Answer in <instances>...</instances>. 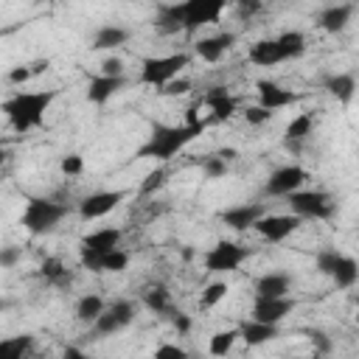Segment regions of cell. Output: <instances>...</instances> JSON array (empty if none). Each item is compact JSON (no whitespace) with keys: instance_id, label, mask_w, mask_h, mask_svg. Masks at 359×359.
<instances>
[{"instance_id":"28","label":"cell","mask_w":359,"mask_h":359,"mask_svg":"<svg viewBox=\"0 0 359 359\" xmlns=\"http://www.w3.org/2000/svg\"><path fill=\"white\" fill-rule=\"evenodd\" d=\"M325 90L339 101V104H351L356 95V79L353 73H334L325 79Z\"/></svg>"},{"instance_id":"25","label":"cell","mask_w":359,"mask_h":359,"mask_svg":"<svg viewBox=\"0 0 359 359\" xmlns=\"http://www.w3.org/2000/svg\"><path fill=\"white\" fill-rule=\"evenodd\" d=\"M247 59L252 65H258V67H275V65H280V53H278L275 36H266V39L252 42L250 50H247Z\"/></svg>"},{"instance_id":"12","label":"cell","mask_w":359,"mask_h":359,"mask_svg":"<svg viewBox=\"0 0 359 359\" xmlns=\"http://www.w3.org/2000/svg\"><path fill=\"white\" fill-rule=\"evenodd\" d=\"M297 227H300V219L292 216V213H269V216L264 213V216L255 222L258 236H261L264 241H269V244H280V241H286Z\"/></svg>"},{"instance_id":"15","label":"cell","mask_w":359,"mask_h":359,"mask_svg":"<svg viewBox=\"0 0 359 359\" xmlns=\"http://www.w3.org/2000/svg\"><path fill=\"white\" fill-rule=\"evenodd\" d=\"M292 309H294V300L292 297H272V300L255 297V303H252V320L255 323H266V325H278L286 314H292Z\"/></svg>"},{"instance_id":"36","label":"cell","mask_w":359,"mask_h":359,"mask_svg":"<svg viewBox=\"0 0 359 359\" xmlns=\"http://www.w3.org/2000/svg\"><path fill=\"white\" fill-rule=\"evenodd\" d=\"M126 266H129V252H126V250H121V247H115L112 252H107V255H104V261H101L98 272H123Z\"/></svg>"},{"instance_id":"43","label":"cell","mask_w":359,"mask_h":359,"mask_svg":"<svg viewBox=\"0 0 359 359\" xmlns=\"http://www.w3.org/2000/svg\"><path fill=\"white\" fill-rule=\"evenodd\" d=\"M101 76H123V59L121 56H107L101 62Z\"/></svg>"},{"instance_id":"23","label":"cell","mask_w":359,"mask_h":359,"mask_svg":"<svg viewBox=\"0 0 359 359\" xmlns=\"http://www.w3.org/2000/svg\"><path fill=\"white\" fill-rule=\"evenodd\" d=\"M311 129H314V115H311V112H300V115H294V118L286 123V132H283V143H286V149L297 151V149L306 143V137L311 135Z\"/></svg>"},{"instance_id":"21","label":"cell","mask_w":359,"mask_h":359,"mask_svg":"<svg viewBox=\"0 0 359 359\" xmlns=\"http://www.w3.org/2000/svg\"><path fill=\"white\" fill-rule=\"evenodd\" d=\"M289 289H292V278L286 272H266L255 280V297H289Z\"/></svg>"},{"instance_id":"38","label":"cell","mask_w":359,"mask_h":359,"mask_svg":"<svg viewBox=\"0 0 359 359\" xmlns=\"http://www.w3.org/2000/svg\"><path fill=\"white\" fill-rule=\"evenodd\" d=\"M241 115H244V121H247L250 126H264V123H269V121H272V115H275V112H269V109H264L261 104H255V107H247Z\"/></svg>"},{"instance_id":"14","label":"cell","mask_w":359,"mask_h":359,"mask_svg":"<svg viewBox=\"0 0 359 359\" xmlns=\"http://www.w3.org/2000/svg\"><path fill=\"white\" fill-rule=\"evenodd\" d=\"M261 216H264V205H261V202L233 205V208H227V210L219 213V219H222L230 230H236V233H244V230L255 227V222H258Z\"/></svg>"},{"instance_id":"16","label":"cell","mask_w":359,"mask_h":359,"mask_svg":"<svg viewBox=\"0 0 359 359\" xmlns=\"http://www.w3.org/2000/svg\"><path fill=\"white\" fill-rule=\"evenodd\" d=\"M236 45V34L233 31H219V34H210V36H202L194 50L202 62H219L230 48Z\"/></svg>"},{"instance_id":"45","label":"cell","mask_w":359,"mask_h":359,"mask_svg":"<svg viewBox=\"0 0 359 359\" xmlns=\"http://www.w3.org/2000/svg\"><path fill=\"white\" fill-rule=\"evenodd\" d=\"M168 320H171V325L180 331V334H188L191 331V317L185 314V311H180V309H174L171 314H168Z\"/></svg>"},{"instance_id":"31","label":"cell","mask_w":359,"mask_h":359,"mask_svg":"<svg viewBox=\"0 0 359 359\" xmlns=\"http://www.w3.org/2000/svg\"><path fill=\"white\" fill-rule=\"evenodd\" d=\"M39 275H42L45 283H50V286H59V289H67V286H70V272H67V266L62 264V258H45L42 266H39Z\"/></svg>"},{"instance_id":"1","label":"cell","mask_w":359,"mask_h":359,"mask_svg":"<svg viewBox=\"0 0 359 359\" xmlns=\"http://www.w3.org/2000/svg\"><path fill=\"white\" fill-rule=\"evenodd\" d=\"M210 121H194V123H151V132L149 137L143 140V146L137 149L135 157L140 160H157V163H168L174 160L188 143H194L205 129H208Z\"/></svg>"},{"instance_id":"4","label":"cell","mask_w":359,"mask_h":359,"mask_svg":"<svg viewBox=\"0 0 359 359\" xmlns=\"http://www.w3.org/2000/svg\"><path fill=\"white\" fill-rule=\"evenodd\" d=\"M188 65H191V56L182 53V50L180 53H165V56H146V59H140V76H137V81L146 84V87L163 90Z\"/></svg>"},{"instance_id":"49","label":"cell","mask_w":359,"mask_h":359,"mask_svg":"<svg viewBox=\"0 0 359 359\" xmlns=\"http://www.w3.org/2000/svg\"><path fill=\"white\" fill-rule=\"evenodd\" d=\"M297 359H328V356H317V353H314V356H297Z\"/></svg>"},{"instance_id":"10","label":"cell","mask_w":359,"mask_h":359,"mask_svg":"<svg viewBox=\"0 0 359 359\" xmlns=\"http://www.w3.org/2000/svg\"><path fill=\"white\" fill-rule=\"evenodd\" d=\"M309 180V171L303 168V165H280V168H275L272 174H269V180L264 182V194L266 196H289V194H294V191H300L303 188V182Z\"/></svg>"},{"instance_id":"44","label":"cell","mask_w":359,"mask_h":359,"mask_svg":"<svg viewBox=\"0 0 359 359\" xmlns=\"http://www.w3.org/2000/svg\"><path fill=\"white\" fill-rule=\"evenodd\" d=\"M188 90H191V79H180V76H177V79L168 81L160 93H163V95H185Z\"/></svg>"},{"instance_id":"34","label":"cell","mask_w":359,"mask_h":359,"mask_svg":"<svg viewBox=\"0 0 359 359\" xmlns=\"http://www.w3.org/2000/svg\"><path fill=\"white\" fill-rule=\"evenodd\" d=\"M165 182H168V168H165V165H157V168H151V171L143 177V182H140L137 191H140L143 196H151V194H157Z\"/></svg>"},{"instance_id":"40","label":"cell","mask_w":359,"mask_h":359,"mask_svg":"<svg viewBox=\"0 0 359 359\" xmlns=\"http://www.w3.org/2000/svg\"><path fill=\"white\" fill-rule=\"evenodd\" d=\"M59 168L65 177H79L84 171V160H81V154H65L59 160Z\"/></svg>"},{"instance_id":"6","label":"cell","mask_w":359,"mask_h":359,"mask_svg":"<svg viewBox=\"0 0 359 359\" xmlns=\"http://www.w3.org/2000/svg\"><path fill=\"white\" fill-rule=\"evenodd\" d=\"M286 205L292 216L303 219H331L334 216V199L328 191H294L286 196Z\"/></svg>"},{"instance_id":"17","label":"cell","mask_w":359,"mask_h":359,"mask_svg":"<svg viewBox=\"0 0 359 359\" xmlns=\"http://www.w3.org/2000/svg\"><path fill=\"white\" fill-rule=\"evenodd\" d=\"M126 87V76H93L87 84V101L95 107H104L112 95H118Z\"/></svg>"},{"instance_id":"11","label":"cell","mask_w":359,"mask_h":359,"mask_svg":"<svg viewBox=\"0 0 359 359\" xmlns=\"http://www.w3.org/2000/svg\"><path fill=\"white\" fill-rule=\"evenodd\" d=\"M123 199H126V191H95V194H87V196L79 202V216H81L84 222L104 219V216L112 213Z\"/></svg>"},{"instance_id":"18","label":"cell","mask_w":359,"mask_h":359,"mask_svg":"<svg viewBox=\"0 0 359 359\" xmlns=\"http://www.w3.org/2000/svg\"><path fill=\"white\" fill-rule=\"evenodd\" d=\"M154 31L160 36L182 34V3H160L154 17Z\"/></svg>"},{"instance_id":"29","label":"cell","mask_w":359,"mask_h":359,"mask_svg":"<svg viewBox=\"0 0 359 359\" xmlns=\"http://www.w3.org/2000/svg\"><path fill=\"white\" fill-rule=\"evenodd\" d=\"M328 278L337 283V289H353L356 280H359V264H356V258H351V255L342 252L339 261H337V266H334V272Z\"/></svg>"},{"instance_id":"3","label":"cell","mask_w":359,"mask_h":359,"mask_svg":"<svg viewBox=\"0 0 359 359\" xmlns=\"http://www.w3.org/2000/svg\"><path fill=\"white\" fill-rule=\"evenodd\" d=\"M67 216V205L65 202H56V199H45V196H31L22 208V216H20V224L31 233V236H48L53 233L62 219Z\"/></svg>"},{"instance_id":"9","label":"cell","mask_w":359,"mask_h":359,"mask_svg":"<svg viewBox=\"0 0 359 359\" xmlns=\"http://www.w3.org/2000/svg\"><path fill=\"white\" fill-rule=\"evenodd\" d=\"M132 320H135V303L132 300H112L101 311V317L93 323V331L98 337H112V334L123 331L126 325H132Z\"/></svg>"},{"instance_id":"27","label":"cell","mask_w":359,"mask_h":359,"mask_svg":"<svg viewBox=\"0 0 359 359\" xmlns=\"http://www.w3.org/2000/svg\"><path fill=\"white\" fill-rule=\"evenodd\" d=\"M143 306L151 311V314H160V317H168L174 311V300H171V292L157 283V286H149L143 292Z\"/></svg>"},{"instance_id":"42","label":"cell","mask_w":359,"mask_h":359,"mask_svg":"<svg viewBox=\"0 0 359 359\" xmlns=\"http://www.w3.org/2000/svg\"><path fill=\"white\" fill-rule=\"evenodd\" d=\"M151 359H191V353H188L185 348L174 345V342H165V345H160V348L154 351Z\"/></svg>"},{"instance_id":"32","label":"cell","mask_w":359,"mask_h":359,"mask_svg":"<svg viewBox=\"0 0 359 359\" xmlns=\"http://www.w3.org/2000/svg\"><path fill=\"white\" fill-rule=\"evenodd\" d=\"M107 309V303H104V297L101 294H81L79 297V303H76V320L79 323H95L98 317H101V311Z\"/></svg>"},{"instance_id":"35","label":"cell","mask_w":359,"mask_h":359,"mask_svg":"<svg viewBox=\"0 0 359 359\" xmlns=\"http://www.w3.org/2000/svg\"><path fill=\"white\" fill-rule=\"evenodd\" d=\"M227 292H230V286H227L224 280H213V283L205 286V292H202V297H199V306H202V309H213L216 303H222V300L227 297Z\"/></svg>"},{"instance_id":"8","label":"cell","mask_w":359,"mask_h":359,"mask_svg":"<svg viewBox=\"0 0 359 359\" xmlns=\"http://www.w3.org/2000/svg\"><path fill=\"white\" fill-rule=\"evenodd\" d=\"M227 8L224 0H185L182 3V34H196L202 25H210Z\"/></svg>"},{"instance_id":"7","label":"cell","mask_w":359,"mask_h":359,"mask_svg":"<svg viewBox=\"0 0 359 359\" xmlns=\"http://www.w3.org/2000/svg\"><path fill=\"white\" fill-rule=\"evenodd\" d=\"M252 255L250 247L238 244V241H216L208 252H205V269L208 272H236L247 258Z\"/></svg>"},{"instance_id":"39","label":"cell","mask_w":359,"mask_h":359,"mask_svg":"<svg viewBox=\"0 0 359 359\" xmlns=\"http://www.w3.org/2000/svg\"><path fill=\"white\" fill-rule=\"evenodd\" d=\"M20 261H22V247H17V244L0 247V269H14Z\"/></svg>"},{"instance_id":"20","label":"cell","mask_w":359,"mask_h":359,"mask_svg":"<svg viewBox=\"0 0 359 359\" xmlns=\"http://www.w3.org/2000/svg\"><path fill=\"white\" fill-rule=\"evenodd\" d=\"M129 36H132L129 28H123V25H118V22H107V25H101V28L93 34V45H90V48H93V50H112V48L126 45Z\"/></svg>"},{"instance_id":"30","label":"cell","mask_w":359,"mask_h":359,"mask_svg":"<svg viewBox=\"0 0 359 359\" xmlns=\"http://www.w3.org/2000/svg\"><path fill=\"white\" fill-rule=\"evenodd\" d=\"M34 348L31 334H17V337H3L0 339V359H25Z\"/></svg>"},{"instance_id":"2","label":"cell","mask_w":359,"mask_h":359,"mask_svg":"<svg viewBox=\"0 0 359 359\" xmlns=\"http://www.w3.org/2000/svg\"><path fill=\"white\" fill-rule=\"evenodd\" d=\"M59 90H34V93H22L17 90L14 95H8L0 109L8 121V126L20 135L31 132V129H39L45 123V112L50 109V104L56 101Z\"/></svg>"},{"instance_id":"13","label":"cell","mask_w":359,"mask_h":359,"mask_svg":"<svg viewBox=\"0 0 359 359\" xmlns=\"http://www.w3.org/2000/svg\"><path fill=\"white\" fill-rule=\"evenodd\" d=\"M255 90H258V104L264 109H269V112L292 107V104L300 101V93H292V90H286V87H280L278 81H269V79H258Z\"/></svg>"},{"instance_id":"22","label":"cell","mask_w":359,"mask_h":359,"mask_svg":"<svg viewBox=\"0 0 359 359\" xmlns=\"http://www.w3.org/2000/svg\"><path fill=\"white\" fill-rule=\"evenodd\" d=\"M202 104L213 112V121H227L236 112V98L230 95L227 87H210L208 95L202 98Z\"/></svg>"},{"instance_id":"46","label":"cell","mask_w":359,"mask_h":359,"mask_svg":"<svg viewBox=\"0 0 359 359\" xmlns=\"http://www.w3.org/2000/svg\"><path fill=\"white\" fill-rule=\"evenodd\" d=\"M34 76V70H28V67H14L11 73H8V81L11 84H20V81H28Z\"/></svg>"},{"instance_id":"5","label":"cell","mask_w":359,"mask_h":359,"mask_svg":"<svg viewBox=\"0 0 359 359\" xmlns=\"http://www.w3.org/2000/svg\"><path fill=\"white\" fill-rule=\"evenodd\" d=\"M118 244H121V230H118V227L93 230V233H87V236L79 241V264H81L84 269H90V272H98L104 255L112 252Z\"/></svg>"},{"instance_id":"33","label":"cell","mask_w":359,"mask_h":359,"mask_svg":"<svg viewBox=\"0 0 359 359\" xmlns=\"http://www.w3.org/2000/svg\"><path fill=\"white\" fill-rule=\"evenodd\" d=\"M236 339H238V328H224V331H216V334L210 337V342H208L210 356H227V353L233 351Z\"/></svg>"},{"instance_id":"48","label":"cell","mask_w":359,"mask_h":359,"mask_svg":"<svg viewBox=\"0 0 359 359\" xmlns=\"http://www.w3.org/2000/svg\"><path fill=\"white\" fill-rule=\"evenodd\" d=\"M6 157H8V151L0 146V168H3V163H6Z\"/></svg>"},{"instance_id":"19","label":"cell","mask_w":359,"mask_h":359,"mask_svg":"<svg viewBox=\"0 0 359 359\" xmlns=\"http://www.w3.org/2000/svg\"><path fill=\"white\" fill-rule=\"evenodd\" d=\"M351 17H353V6L351 3H337V6H325L317 14V25L323 31H328V34H339V31L348 28Z\"/></svg>"},{"instance_id":"26","label":"cell","mask_w":359,"mask_h":359,"mask_svg":"<svg viewBox=\"0 0 359 359\" xmlns=\"http://www.w3.org/2000/svg\"><path fill=\"white\" fill-rule=\"evenodd\" d=\"M275 42H278L280 62H292V59H300L306 53V34L303 31H283L275 36Z\"/></svg>"},{"instance_id":"41","label":"cell","mask_w":359,"mask_h":359,"mask_svg":"<svg viewBox=\"0 0 359 359\" xmlns=\"http://www.w3.org/2000/svg\"><path fill=\"white\" fill-rule=\"evenodd\" d=\"M309 339H311V345H314V353H317V356H328V353H331V348H334V342L328 339V334H325V331H320V328L309 331Z\"/></svg>"},{"instance_id":"24","label":"cell","mask_w":359,"mask_h":359,"mask_svg":"<svg viewBox=\"0 0 359 359\" xmlns=\"http://www.w3.org/2000/svg\"><path fill=\"white\" fill-rule=\"evenodd\" d=\"M278 334H280L278 325H266V323H255V320H244V323L238 325V339H244V342L252 345V348L278 339Z\"/></svg>"},{"instance_id":"47","label":"cell","mask_w":359,"mask_h":359,"mask_svg":"<svg viewBox=\"0 0 359 359\" xmlns=\"http://www.w3.org/2000/svg\"><path fill=\"white\" fill-rule=\"evenodd\" d=\"M62 359H95V356L84 353V351H81V348H76V345H67V348L62 351Z\"/></svg>"},{"instance_id":"37","label":"cell","mask_w":359,"mask_h":359,"mask_svg":"<svg viewBox=\"0 0 359 359\" xmlns=\"http://www.w3.org/2000/svg\"><path fill=\"white\" fill-rule=\"evenodd\" d=\"M202 174H205L208 180H222V177L227 174V163H224L219 154H208V157L202 160Z\"/></svg>"}]
</instances>
